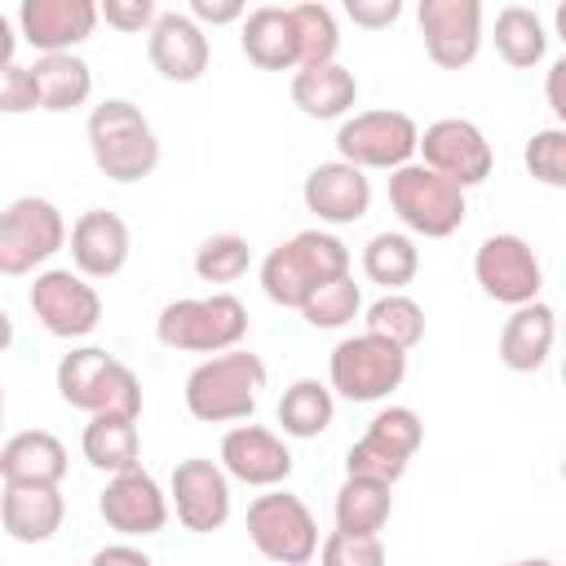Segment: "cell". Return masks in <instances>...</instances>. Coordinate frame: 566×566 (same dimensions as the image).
Here are the masks:
<instances>
[{"mask_svg": "<svg viewBox=\"0 0 566 566\" xmlns=\"http://www.w3.org/2000/svg\"><path fill=\"white\" fill-rule=\"evenodd\" d=\"M71 460L57 433L49 429H22L9 442H0V478L4 486H62Z\"/></svg>", "mask_w": 566, "mask_h": 566, "instance_id": "23", "label": "cell"}, {"mask_svg": "<svg viewBox=\"0 0 566 566\" xmlns=\"http://www.w3.org/2000/svg\"><path fill=\"white\" fill-rule=\"evenodd\" d=\"M97 31L93 0H22L18 4V35L35 53H75Z\"/></svg>", "mask_w": 566, "mask_h": 566, "instance_id": "20", "label": "cell"}, {"mask_svg": "<svg viewBox=\"0 0 566 566\" xmlns=\"http://www.w3.org/2000/svg\"><path fill=\"white\" fill-rule=\"evenodd\" d=\"M128 252H133V234H128V221L111 208H88L75 217L71 226V265L75 274H84L88 283L93 279H115L124 265H128Z\"/></svg>", "mask_w": 566, "mask_h": 566, "instance_id": "22", "label": "cell"}, {"mask_svg": "<svg viewBox=\"0 0 566 566\" xmlns=\"http://www.w3.org/2000/svg\"><path fill=\"white\" fill-rule=\"evenodd\" d=\"M473 279H478V287L491 301H500L509 310L531 305L544 292V265H539L535 248L522 234H509V230L504 234H486L478 243V252H473Z\"/></svg>", "mask_w": 566, "mask_h": 566, "instance_id": "14", "label": "cell"}, {"mask_svg": "<svg viewBox=\"0 0 566 566\" xmlns=\"http://www.w3.org/2000/svg\"><path fill=\"white\" fill-rule=\"evenodd\" d=\"M318 562L323 566H385V544H380V535L332 531L318 539Z\"/></svg>", "mask_w": 566, "mask_h": 566, "instance_id": "39", "label": "cell"}, {"mask_svg": "<svg viewBox=\"0 0 566 566\" xmlns=\"http://www.w3.org/2000/svg\"><path fill=\"white\" fill-rule=\"evenodd\" d=\"M62 248H66V221L53 199L18 195L13 203L0 208V274L4 279L40 274Z\"/></svg>", "mask_w": 566, "mask_h": 566, "instance_id": "6", "label": "cell"}, {"mask_svg": "<svg viewBox=\"0 0 566 566\" xmlns=\"http://www.w3.org/2000/svg\"><path fill=\"white\" fill-rule=\"evenodd\" d=\"M80 451L93 469L102 473H124L137 464L142 455V433H137V420L128 416H88L84 433H80Z\"/></svg>", "mask_w": 566, "mask_h": 566, "instance_id": "30", "label": "cell"}, {"mask_svg": "<svg viewBox=\"0 0 566 566\" xmlns=\"http://www.w3.org/2000/svg\"><path fill=\"white\" fill-rule=\"evenodd\" d=\"M358 102V80L349 66L327 62V66H301L292 75V106L305 119H345Z\"/></svg>", "mask_w": 566, "mask_h": 566, "instance_id": "28", "label": "cell"}, {"mask_svg": "<svg viewBox=\"0 0 566 566\" xmlns=\"http://www.w3.org/2000/svg\"><path fill=\"white\" fill-rule=\"evenodd\" d=\"M88 566H155L137 544H128V539H119V544H106V548H97L93 557H88Z\"/></svg>", "mask_w": 566, "mask_h": 566, "instance_id": "44", "label": "cell"}, {"mask_svg": "<svg viewBox=\"0 0 566 566\" xmlns=\"http://www.w3.org/2000/svg\"><path fill=\"white\" fill-rule=\"evenodd\" d=\"M27 71L35 88V111L66 115L93 97V66L80 53H40Z\"/></svg>", "mask_w": 566, "mask_h": 566, "instance_id": "27", "label": "cell"}, {"mask_svg": "<svg viewBox=\"0 0 566 566\" xmlns=\"http://www.w3.org/2000/svg\"><path fill=\"white\" fill-rule=\"evenodd\" d=\"M88 155L97 164L102 177L133 186L146 181L159 168V137L150 128V119L142 115V106H133L128 97H106L88 111Z\"/></svg>", "mask_w": 566, "mask_h": 566, "instance_id": "1", "label": "cell"}, {"mask_svg": "<svg viewBox=\"0 0 566 566\" xmlns=\"http://www.w3.org/2000/svg\"><path fill=\"white\" fill-rule=\"evenodd\" d=\"M226 478L243 482V486H256V491H270V486H283L292 478V447L283 442V433L265 429V424H234L226 429L221 438V460Z\"/></svg>", "mask_w": 566, "mask_h": 566, "instance_id": "18", "label": "cell"}, {"mask_svg": "<svg viewBox=\"0 0 566 566\" xmlns=\"http://www.w3.org/2000/svg\"><path fill=\"white\" fill-rule=\"evenodd\" d=\"M416 142L420 124L407 111H354L336 128V155L358 172H394L411 164Z\"/></svg>", "mask_w": 566, "mask_h": 566, "instance_id": "10", "label": "cell"}, {"mask_svg": "<svg viewBox=\"0 0 566 566\" xmlns=\"http://www.w3.org/2000/svg\"><path fill=\"white\" fill-rule=\"evenodd\" d=\"M155 18H159L155 0H102V4H97V22H106V27H115V31H128V35L150 31Z\"/></svg>", "mask_w": 566, "mask_h": 566, "instance_id": "40", "label": "cell"}, {"mask_svg": "<svg viewBox=\"0 0 566 566\" xmlns=\"http://www.w3.org/2000/svg\"><path fill=\"white\" fill-rule=\"evenodd\" d=\"M292 13V31H296V71L301 66H327L336 62V49H340V27H336V13L318 0H301V4H287Z\"/></svg>", "mask_w": 566, "mask_h": 566, "instance_id": "35", "label": "cell"}, {"mask_svg": "<svg viewBox=\"0 0 566 566\" xmlns=\"http://www.w3.org/2000/svg\"><path fill=\"white\" fill-rule=\"evenodd\" d=\"M544 102H548V111H553V119H557V128H562V119H566V57H557V62L548 66Z\"/></svg>", "mask_w": 566, "mask_h": 566, "instance_id": "45", "label": "cell"}, {"mask_svg": "<svg viewBox=\"0 0 566 566\" xmlns=\"http://www.w3.org/2000/svg\"><path fill=\"white\" fill-rule=\"evenodd\" d=\"M35 111L31 71L22 62H0V115H27Z\"/></svg>", "mask_w": 566, "mask_h": 566, "instance_id": "41", "label": "cell"}, {"mask_svg": "<svg viewBox=\"0 0 566 566\" xmlns=\"http://www.w3.org/2000/svg\"><path fill=\"white\" fill-rule=\"evenodd\" d=\"M553 340H557V310L548 301H531L504 318L495 349L509 371H539L553 354Z\"/></svg>", "mask_w": 566, "mask_h": 566, "instance_id": "24", "label": "cell"}, {"mask_svg": "<svg viewBox=\"0 0 566 566\" xmlns=\"http://www.w3.org/2000/svg\"><path fill=\"white\" fill-rule=\"evenodd\" d=\"M57 394L88 416H142V380L102 345H75L57 358Z\"/></svg>", "mask_w": 566, "mask_h": 566, "instance_id": "4", "label": "cell"}, {"mask_svg": "<svg viewBox=\"0 0 566 566\" xmlns=\"http://www.w3.org/2000/svg\"><path fill=\"white\" fill-rule=\"evenodd\" d=\"M239 49L256 71H296L292 13L279 4H256L239 22Z\"/></svg>", "mask_w": 566, "mask_h": 566, "instance_id": "26", "label": "cell"}, {"mask_svg": "<svg viewBox=\"0 0 566 566\" xmlns=\"http://www.w3.org/2000/svg\"><path fill=\"white\" fill-rule=\"evenodd\" d=\"M420 442H424V420L411 407L389 402L367 420V433L345 451V478H367V482L394 486L407 473Z\"/></svg>", "mask_w": 566, "mask_h": 566, "instance_id": "9", "label": "cell"}, {"mask_svg": "<svg viewBox=\"0 0 566 566\" xmlns=\"http://www.w3.org/2000/svg\"><path fill=\"white\" fill-rule=\"evenodd\" d=\"M27 305L35 323L57 340H84L102 323V296L75 270H40L27 287Z\"/></svg>", "mask_w": 566, "mask_h": 566, "instance_id": "12", "label": "cell"}, {"mask_svg": "<svg viewBox=\"0 0 566 566\" xmlns=\"http://www.w3.org/2000/svg\"><path fill=\"white\" fill-rule=\"evenodd\" d=\"M301 203L323 226H354L371 208V177L358 172L354 164H340V159L314 164L305 186H301Z\"/></svg>", "mask_w": 566, "mask_h": 566, "instance_id": "21", "label": "cell"}, {"mask_svg": "<svg viewBox=\"0 0 566 566\" xmlns=\"http://www.w3.org/2000/svg\"><path fill=\"white\" fill-rule=\"evenodd\" d=\"M265 389V363L252 349H226L203 358L186 376V411L203 424H243Z\"/></svg>", "mask_w": 566, "mask_h": 566, "instance_id": "3", "label": "cell"}, {"mask_svg": "<svg viewBox=\"0 0 566 566\" xmlns=\"http://www.w3.org/2000/svg\"><path fill=\"white\" fill-rule=\"evenodd\" d=\"M248 539L274 566H305L318 557V522L310 504L283 486H270L248 504Z\"/></svg>", "mask_w": 566, "mask_h": 566, "instance_id": "8", "label": "cell"}, {"mask_svg": "<svg viewBox=\"0 0 566 566\" xmlns=\"http://www.w3.org/2000/svg\"><path fill=\"white\" fill-rule=\"evenodd\" d=\"M13 345V318H9V310L0 305V354Z\"/></svg>", "mask_w": 566, "mask_h": 566, "instance_id": "47", "label": "cell"}, {"mask_svg": "<svg viewBox=\"0 0 566 566\" xmlns=\"http://www.w3.org/2000/svg\"><path fill=\"white\" fill-rule=\"evenodd\" d=\"M424 53L442 71H464L482 49V4L478 0H420L416 9Z\"/></svg>", "mask_w": 566, "mask_h": 566, "instance_id": "17", "label": "cell"}, {"mask_svg": "<svg viewBox=\"0 0 566 566\" xmlns=\"http://www.w3.org/2000/svg\"><path fill=\"white\" fill-rule=\"evenodd\" d=\"M504 566H557L553 557H517V562H504Z\"/></svg>", "mask_w": 566, "mask_h": 566, "instance_id": "48", "label": "cell"}, {"mask_svg": "<svg viewBox=\"0 0 566 566\" xmlns=\"http://www.w3.org/2000/svg\"><path fill=\"white\" fill-rule=\"evenodd\" d=\"M66 500L57 486H4L0 495V526L18 544H49L62 531Z\"/></svg>", "mask_w": 566, "mask_h": 566, "instance_id": "25", "label": "cell"}, {"mask_svg": "<svg viewBox=\"0 0 566 566\" xmlns=\"http://www.w3.org/2000/svg\"><path fill=\"white\" fill-rule=\"evenodd\" d=\"M0 429H4V385H0Z\"/></svg>", "mask_w": 566, "mask_h": 566, "instance_id": "49", "label": "cell"}, {"mask_svg": "<svg viewBox=\"0 0 566 566\" xmlns=\"http://www.w3.org/2000/svg\"><path fill=\"white\" fill-rule=\"evenodd\" d=\"M389 208L398 212L402 234H420V239H447L469 217L464 190L416 159L389 172Z\"/></svg>", "mask_w": 566, "mask_h": 566, "instance_id": "7", "label": "cell"}, {"mask_svg": "<svg viewBox=\"0 0 566 566\" xmlns=\"http://www.w3.org/2000/svg\"><path fill=\"white\" fill-rule=\"evenodd\" d=\"M97 513L111 531H119L124 539H146V535H159L168 526V491L142 469H124V473H111L102 495H97Z\"/></svg>", "mask_w": 566, "mask_h": 566, "instance_id": "16", "label": "cell"}, {"mask_svg": "<svg viewBox=\"0 0 566 566\" xmlns=\"http://www.w3.org/2000/svg\"><path fill=\"white\" fill-rule=\"evenodd\" d=\"M168 509L177 513V522L190 535H212L230 522V478L217 460L208 455H190L177 460L172 478H168Z\"/></svg>", "mask_w": 566, "mask_h": 566, "instance_id": "15", "label": "cell"}, {"mask_svg": "<svg viewBox=\"0 0 566 566\" xmlns=\"http://www.w3.org/2000/svg\"><path fill=\"white\" fill-rule=\"evenodd\" d=\"M522 159H526V172L539 186L562 190L566 186V128H557V124L535 128L531 142H526V150H522Z\"/></svg>", "mask_w": 566, "mask_h": 566, "instance_id": "38", "label": "cell"}, {"mask_svg": "<svg viewBox=\"0 0 566 566\" xmlns=\"http://www.w3.org/2000/svg\"><path fill=\"white\" fill-rule=\"evenodd\" d=\"M358 314H363V292H358L354 274H340V279L323 283V287L301 305V318H305L314 332H340V327H349Z\"/></svg>", "mask_w": 566, "mask_h": 566, "instance_id": "36", "label": "cell"}, {"mask_svg": "<svg viewBox=\"0 0 566 566\" xmlns=\"http://www.w3.org/2000/svg\"><path fill=\"white\" fill-rule=\"evenodd\" d=\"M416 155L429 172L447 177L451 186L469 190V186H482L495 168V150L486 142V133L473 124V119H460V115H447V119H433L420 142H416Z\"/></svg>", "mask_w": 566, "mask_h": 566, "instance_id": "13", "label": "cell"}, {"mask_svg": "<svg viewBox=\"0 0 566 566\" xmlns=\"http://www.w3.org/2000/svg\"><path fill=\"white\" fill-rule=\"evenodd\" d=\"M349 274V248L332 234V230H301L287 243L270 248L261 261V292L283 305V310H301L323 283Z\"/></svg>", "mask_w": 566, "mask_h": 566, "instance_id": "2", "label": "cell"}, {"mask_svg": "<svg viewBox=\"0 0 566 566\" xmlns=\"http://www.w3.org/2000/svg\"><path fill=\"white\" fill-rule=\"evenodd\" d=\"M190 22L199 27H230V22H243L248 4L243 0H190Z\"/></svg>", "mask_w": 566, "mask_h": 566, "instance_id": "43", "label": "cell"}, {"mask_svg": "<svg viewBox=\"0 0 566 566\" xmlns=\"http://www.w3.org/2000/svg\"><path fill=\"white\" fill-rule=\"evenodd\" d=\"M407 380V354L380 336H345L327 358V389L349 402H380Z\"/></svg>", "mask_w": 566, "mask_h": 566, "instance_id": "11", "label": "cell"}, {"mask_svg": "<svg viewBox=\"0 0 566 566\" xmlns=\"http://www.w3.org/2000/svg\"><path fill=\"white\" fill-rule=\"evenodd\" d=\"M345 13L354 27H367V31H385L398 22L402 13V0H345Z\"/></svg>", "mask_w": 566, "mask_h": 566, "instance_id": "42", "label": "cell"}, {"mask_svg": "<svg viewBox=\"0 0 566 566\" xmlns=\"http://www.w3.org/2000/svg\"><path fill=\"white\" fill-rule=\"evenodd\" d=\"M363 332L398 345L402 354H411L424 340V310L407 292H385L380 301H371L363 310Z\"/></svg>", "mask_w": 566, "mask_h": 566, "instance_id": "34", "label": "cell"}, {"mask_svg": "<svg viewBox=\"0 0 566 566\" xmlns=\"http://www.w3.org/2000/svg\"><path fill=\"white\" fill-rule=\"evenodd\" d=\"M491 40H495V53L504 57V66H513V71H531L548 53V27L531 4H504L495 13Z\"/></svg>", "mask_w": 566, "mask_h": 566, "instance_id": "29", "label": "cell"}, {"mask_svg": "<svg viewBox=\"0 0 566 566\" xmlns=\"http://www.w3.org/2000/svg\"><path fill=\"white\" fill-rule=\"evenodd\" d=\"M155 336L164 349L177 354H226L239 349L248 336V305L234 292H212V296H181L168 301L155 318Z\"/></svg>", "mask_w": 566, "mask_h": 566, "instance_id": "5", "label": "cell"}, {"mask_svg": "<svg viewBox=\"0 0 566 566\" xmlns=\"http://www.w3.org/2000/svg\"><path fill=\"white\" fill-rule=\"evenodd\" d=\"M394 513V495L385 482H367V478H345L336 486V500H332V517H336V531H349V535H380L385 522Z\"/></svg>", "mask_w": 566, "mask_h": 566, "instance_id": "32", "label": "cell"}, {"mask_svg": "<svg viewBox=\"0 0 566 566\" xmlns=\"http://www.w3.org/2000/svg\"><path fill=\"white\" fill-rule=\"evenodd\" d=\"M252 265V248L243 234H208L199 248H195V274L203 283H234L243 279Z\"/></svg>", "mask_w": 566, "mask_h": 566, "instance_id": "37", "label": "cell"}, {"mask_svg": "<svg viewBox=\"0 0 566 566\" xmlns=\"http://www.w3.org/2000/svg\"><path fill=\"white\" fill-rule=\"evenodd\" d=\"M274 416H279V429H283L287 438H318V433H327L332 420H336V394H332L323 380L301 376V380H292V385L283 389Z\"/></svg>", "mask_w": 566, "mask_h": 566, "instance_id": "31", "label": "cell"}, {"mask_svg": "<svg viewBox=\"0 0 566 566\" xmlns=\"http://www.w3.org/2000/svg\"><path fill=\"white\" fill-rule=\"evenodd\" d=\"M420 270V248L402 230H380L363 243V274L385 292H402Z\"/></svg>", "mask_w": 566, "mask_h": 566, "instance_id": "33", "label": "cell"}, {"mask_svg": "<svg viewBox=\"0 0 566 566\" xmlns=\"http://www.w3.org/2000/svg\"><path fill=\"white\" fill-rule=\"evenodd\" d=\"M146 57L168 84H195L212 62V44H208V31L190 22V13L168 9L146 31Z\"/></svg>", "mask_w": 566, "mask_h": 566, "instance_id": "19", "label": "cell"}, {"mask_svg": "<svg viewBox=\"0 0 566 566\" xmlns=\"http://www.w3.org/2000/svg\"><path fill=\"white\" fill-rule=\"evenodd\" d=\"M13 53H18V31H13V22L0 13V62H13Z\"/></svg>", "mask_w": 566, "mask_h": 566, "instance_id": "46", "label": "cell"}]
</instances>
